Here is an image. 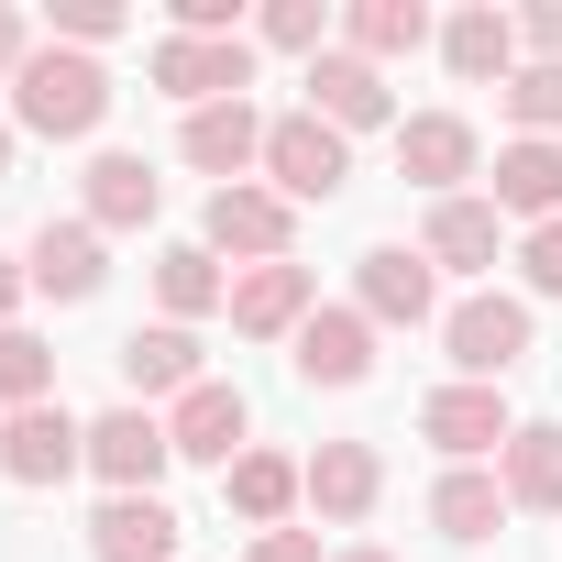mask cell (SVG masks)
I'll return each mask as SVG.
<instances>
[{
  "label": "cell",
  "instance_id": "ba28073f",
  "mask_svg": "<svg viewBox=\"0 0 562 562\" xmlns=\"http://www.w3.org/2000/svg\"><path fill=\"white\" fill-rule=\"evenodd\" d=\"M243 430H254V408H243V386H232V375H210V386H188V397L166 408V441H177V463H221V474H232V463L254 452Z\"/></svg>",
  "mask_w": 562,
  "mask_h": 562
},
{
  "label": "cell",
  "instance_id": "603a6c76",
  "mask_svg": "<svg viewBox=\"0 0 562 562\" xmlns=\"http://www.w3.org/2000/svg\"><path fill=\"white\" fill-rule=\"evenodd\" d=\"M507 507H562V419H518V441L496 452Z\"/></svg>",
  "mask_w": 562,
  "mask_h": 562
},
{
  "label": "cell",
  "instance_id": "d4e9b609",
  "mask_svg": "<svg viewBox=\"0 0 562 562\" xmlns=\"http://www.w3.org/2000/svg\"><path fill=\"white\" fill-rule=\"evenodd\" d=\"M419 254H430V265H463V276H485V265H496V199H430V232H419Z\"/></svg>",
  "mask_w": 562,
  "mask_h": 562
},
{
  "label": "cell",
  "instance_id": "4dcf8cb0",
  "mask_svg": "<svg viewBox=\"0 0 562 562\" xmlns=\"http://www.w3.org/2000/svg\"><path fill=\"white\" fill-rule=\"evenodd\" d=\"M265 45H276V56H331V12H321V0H276V12H265Z\"/></svg>",
  "mask_w": 562,
  "mask_h": 562
},
{
  "label": "cell",
  "instance_id": "44dd1931",
  "mask_svg": "<svg viewBox=\"0 0 562 562\" xmlns=\"http://www.w3.org/2000/svg\"><path fill=\"white\" fill-rule=\"evenodd\" d=\"M155 210H166V177L144 155H89V221L100 232H144Z\"/></svg>",
  "mask_w": 562,
  "mask_h": 562
},
{
  "label": "cell",
  "instance_id": "8fae6325",
  "mask_svg": "<svg viewBox=\"0 0 562 562\" xmlns=\"http://www.w3.org/2000/svg\"><path fill=\"white\" fill-rule=\"evenodd\" d=\"M89 463V430L45 397V408H12V419H0V474H12V485H67Z\"/></svg>",
  "mask_w": 562,
  "mask_h": 562
},
{
  "label": "cell",
  "instance_id": "8992f818",
  "mask_svg": "<svg viewBox=\"0 0 562 562\" xmlns=\"http://www.w3.org/2000/svg\"><path fill=\"white\" fill-rule=\"evenodd\" d=\"M419 441H430V452H452V463H485V452H507V441H518V419H507V397H496V386H463V375H452V386H430V397H419Z\"/></svg>",
  "mask_w": 562,
  "mask_h": 562
},
{
  "label": "cell",
  "instance_id": "836d02e7",
  "mask_svg": "<svg viewBox=\"0 0 562 562\" xmlns=\"http://www.w3.org/2000/svg\"><path fill=\"white\" fill-rule=\"evenodd\" d=\"M518 45H529V67H562V0H529V12H518Z\"/></svg>",
  "mask_w": 562,
  "mask_h": 562
},
{
  "label": "cell",
  "instance_id": "e0dca14e",
  "mask_svg": "<svg viewBox=\"0 0 562 562\" xmlns=\"http://www.w3.org/2000/svg\"><path fill=\"white\" fill-rule=\"evenodd\" d=\"M122 386H133V408H144V397H166V408H177L188 386H210V364H199V331H188V321H155V331H133V342H122Z\"/></svg>",
  "mask_w": 562,
  "mask_h": 562
},
{
  "label": "cell",
  "instance_id": "7c38bea8",
  "mask_svg": "<svg viewBox=\"0 0 562 562\" xmlns=\"http://www.w3.org/2000/svg\"><path fill=\"white\" fill-rule=\"evenodd\" d=\"M321 310V288H310V265L288 254V265H243L232 276V331L243 342H299V321Z\"/></svg>",
  "mask_w": 562,
  "mask_h": 562
},
{
  "label": "cell",
  "instance_id": "ffe728a7",
  "mask_svg": "<svg viewBox=\"0 0 562 562\" xmlns=\"http://www.w3.org/2000/svg\"><path fill=\"white\" fill-rule=\"evenodd\" d=\"M177 507L166 496H111L100 518H89V562H177Z\"/></svg>",
  "mask_w": 562,
  "mask_h": 562
},
{
  "label": "cell",
  "instance_id": "7a4b0ae2",
  "mask_svg": "<svg viewBox=\"0 0 562 562\" xmlns=\"http://www.w3.org/2000/svg\"><path fill=\"white\" fill-rule=\"evenodd\" d=\"M441 353H452V375H463V386L518 375V364H529V299H507V288L452 299V310H441Z\"/></svg>",
  "mask_w": 562,
  "mask_h": 562
},
{
  "label": "cell",
  "instance_id": "5bb4252c",
  "mask_svg": "<svg viewBox=\"0 0 562 562\" xmlns=\"http://www.w3.org/2000/svg\"><path fill=\"white\" fill-rule=\"evenodd\" d=\"M265 111L254 100H210V111H188V133H177V155L199 166V177H221V188H243V166H265Z\"/></svg>",
  "mask_w": 562,
  "mask_h": 562
},
{
  "label": "cell",
  "instance_id": "30bf717a",
  "mask_svg": "<svg viewBox=\"0 0 562 562\" xmlns=\"http://www.w3.org/2000/svg\"><path fill=\"white\" fill-rule=\"evenodd\" d=\"M23 276H34V299H56V310L100 299V276H111V254H100V221H89V210H78V221H45V232L23 243Z\"/></svg>",
  "mask_w": 562,
  "mask_h": 562
},
{
  "label": "cell",
  "instance_id": "f35d334b",
  "mask_svg": "<svg viewBox=\"0 0 562 562\" xmlns=\"http://www.w3.org/2000/svg\"><path fill=\"white\" fill-rule=\"evenodd\" d=\"M0 177H12V111H0Z\"/></svg>",
  "mask_w": 562,
  "mask_h": 562
},
{
  "label": "cell",
  "instance_id": "277c9868",
  "mask_svg": "<svg viewBox=\"0 0 562 562\" xmlns=\"http://www.w3.org/2000/svg\"><path fill=\"white\" fill-rule=\"evenodd\" d=\"M353 310H364L375 331H419V321H441V265H430L419 243H375V254L353 265Z\"/></svg>",
  "mask_w": 562,
  "mask_h": 562
},
{
  "label": "cell",
  "instance_id": "484cf974",
  "mask_svg": "<svg viewBox=\"0 0 562 562\" xmlns=\"http://www.w3.org/2000/svg\"><path fill=\"white\" fill-rule=\"evenodd\" d=\"M496 518H507V485H496L485 463H452V474L430 485V529H441V540H496Z\"/></svg>",
  "mask_w": 562,
  "mask_h": 562
},
{
  "label": "cell",
  "instance_id": "ac0fdd59",
  "mask_svg": "<svg viewBox=\"0 0 562 562\" xmlns=\"http://www.w3.org/2000/svg\"><path fill=\"white\" fill-rule=\"evenodd\" d=\"M441 67H452L463 89H485V78L507 89V78H518V12H496V0L452 12V23H441Z\"/></svg>",
  "mask_w": 562,
  "mask_h": 562
},
{
  "label": "cell",
  "instance_id": "2e32d148",
  "mask_svg": "<svg viewBox=\"0 0 562 562\" xmlns=\"http://www.w3.org/2000/svg\"><path fill=\"white\" fill-rule=\"evenodd\" d=\"M288 364H299V386H364L375 375V321L364 310H310Z\"/></svg>",
  "mask_w": 562,
  "mask_h": 562
},
{
  "label": "cell",
  "instance_id": "4fadbf2b",
  "mask_svg": "<svg viewBox=\"0 0 562 562\" xmlns=\"http://www.w3.org/2000/svg\"><path fill=\"white\" fill-rule=\"evenodd\" d=\"M155 89H166V100H188V111H210V100H243V89H254V45H243V34H232V45L166 34V45H155Z\"/></svg>",
  "mask_w": 562,
  "mask_h": 562
},
{
  "label": "cell",
  "instance_id": "52a82bcc",
  "mask_svg": "<svg viewBox=\"0 0 562 562\" xmlns=\"http://www.w3.org/2000/svg\"><path fill=\"white\" fill-rule=\"evenodd\" d=\"M485 166V144H474V122L463 111H408L397 122V177L408 188H430V199H463V177Z\"/></svg>",
  "mask_w": 562,
  "mask_h": 562
},
{
  "label": "cell",
  "instance_id": "d590c367",
  "mask_svg": "<svg viewBox=\"0 0 562 562\" xmlns=\"http://www.w3.org/2000/svg\"><path fill=\"white\" fill-rule=\"evenodd\" d=\"M23 56H34V23L12 12V0H0V89H12V78H23Z\"/></svg>",
  "mask_w": 562,
  "mask_h": 562
},
{
  "label": "cell",
  "instance_id": "9a60e30c",
  "mask_svg": "<svg viewBox=\"0 0 562 562\" xmlns=\"http://www.w3.org/2000/svg\"><path fill=\"white\" fill-rule=\"evenodd\" d=\"M310 111H321L331 133H375V122H397V100H386V67H364L353 45L310 56Z\"/></svg>",
  "mask_w": 562,
  "mask_h": 562
},
{
  "label": "cell",
  "instance_id": "9c48e42d",
  "mask_svg": "<svg viewBox=\"0 0 562 562\" xmlns=\"http://www.w3.org/2000/svg\"><path fill=\"white\" fill-rule=\"evenodd\" d=\"M166 463H177V441H166L155 408H111V419H89V474H100L111 496H155Z\"/></svg>",
  "mask_w": 562,
  "mask_h": 562
},
{
  "label": "cell",
  "instance_id": "4316f807",
  "mask_svg": "<svg viewBox=\"0 0 562 562\" xmlns=\"http://www.w3.org/2000/svg\"><path fill=\"white\" fill-rule=\"evenodd\" d=\"M221 496H232L254 529H276V518H288V507L310 496V463H288V452H243V463L221 474Z\"/></svg>",
  "mask_w": 562,
  "mask_h": 562
},
{
  "label": "cell",
  "instance_id": "d6a6232c",
  "mask_svg": "<svg viewBox=\"0 0 562 562\" xmlns=\"http://www.w3.org/2000/svg\"><path fill=\"white\" fill-rule=\"evenodd\" d=\"M518 276H529V299H562V221H540L518 243Z\"/></svg>",
  "mask_w": 562,
  "mask_h": 562
},
{
  "label": "cell",
  "instance_id": "cb8c5ba5",
  "mask_svg": "<svg viewBox=\"0 0 562 562\" xmlns=\"http://www.w3.org/2000/svg\"><path fill=\"white\" fill-rule=\"evenodd\" d=\"M155 299H166V321H210V310H232V276H221L210 243H166L155 254Z\"/></svg>",
  "mask_w": 562,
  "mask_h": 562
},
{
  "label": "cell",
  "instance_id": "3957f363",
  "mask_svg": "<svg viewBox=\"0 0 562 562\" xmlns=\"http://www.w3.org/2000/svg\"><path fill=\"white\" fill-rule=\"evenodd\" d=\"M265 177H276V199H288V210L342 199V177H353V133H331L321 111H276V133H265Z\"/></svg>",
  "mask_w": 562,
  "mask_h": 562
},
{
  "label": "cell",
  "instance_id": "6da1fadb",
  "mask_svg": "<svg viewBox=\"0 0 562 562\" xmlns=\"http://www.w3.org/2000/svg\"><path fill=\"white\" fill-rule=\"evenodd\" d=\"M12 122L45 133V144H89L111 122V67L78 56V45H34L23 78H12Z\"/></svg>",
  "mask_w": 562,
  "mask_h": 562
},
{
  "label": "cell",
  "instance_id": "74e56055",
  "mask_svg": "<svg viewBox=\"0 0 562 562\" xmlns=\"http://www.w3.org/2000/svg\"><path fill=\"white\" fill-rule=\"evenodd\" d=\"M331 562H397V551H375V540H353V551H331Z\"/></svg>",
  "mask_w": 562,
  "mask_h": 562
},
{
  "label": "cell",
  "instance_id": "8d00e7d4",
  "mask_svg": "<svg viewBox=\"0 0 562 562\" xmlns=\"http://www.w3.org/2000/svg\"><path fill=\"white\" fill-rule=\"evenodd\" d=\"M34 299V276H23V254H0V331H12V310Z\"/></svg>",
  "mask_w": 562,
  "mask_h": 562
},
{
  "label": "cell",
  "instance_id": "5b68a950",
  "mask_svg": "<svg viewBox=\"0 0 562 562\" xmlns=\"http://www.w3.org/2000/svg\"><path fill=\"white\" fill-rule=\"evenodd\" d=\"M199 243L210 254H243V265H288V243H299V210L276 199V188H210V221H199Z\"/></svg>",
  "mask_w": 562,
  "mask_h": 562
},
{
  "label": "cell",
  "instance_id": "f1b7e54d",
  "mask_svg": "<svg viewBox=\"0 0 562 562\" xmlns=\"http://www.w3.org/2000/svg\"><path fill=\"white\" fill-rule=\"evenodd\" d=\"M56 397V353L12 321V331H0V419H12V408H45Z\"/></svg>",
  "mask_w": 562,
  "mask_h": 562
},
{
  "label": "cell",
  "instance_id": "7402d4cb",
  "mask_svg": "<svg viewBox=\"0 0 562 562\" xmlns=\"http://www.w3.org/2000/svg\"><path fill=\"white\" fill-rule=\"evenodd\" d=\"M496 221H562V144H507L496 155Z\"/></svg>",
  "mask_w": 562,
  "mask_h": 562
},
{
  "label": "cell",
  "instance_id": "e575fe53",
  "mask_svg": "<svg viewBox=\"0 0 562 562\" xmlns=\"http://www.w3.org/2000/svg\"><path fill=\"white\" fill-rule=\"evenodd\" d=\"M243 562H321V540H310V529H254Z\"/></svg>",
  "mask_w": 562,
  "mask_h": 562
},
{
  "label": "cell",
  "instance_id": "f546056e",
  "mask_svg": "<svg viewBox=\"0 0 562 562\" xmlns=\"http://www.w3.org/2000/svg\"><path fill=\"white\" fill-rule=\"evenodd\" d=\"M496 100H507L518 144H551V133H562V67H518V78H507Z\"/></svg>",
  "mask_w": 562,
  "mask_h": 562
},
{
  "label": "cell",
  "instance_id": "d6986e66",
  "mask_svg": "<svg viewBox=\"0 0 562 562\" xmlns=\"http://www.w3.org/2000/svg\"><path fill=\"white\" fill-rule=\"evenodd\" d=\"M375 496H386V463H375V441H321V452H310V507H321L331 529L375 518Z\"/></svg>",
  "mask_w": 562,
  "mask_h": 562
},
{
  "label": "cell",
  "instance_id": "1f68e13d",
  "mask_svg": "<svg viewBox=\"0 0 562 562\" xmlns=\"http://www.w3.org/2000/svg\"><path fill=\"white\" fill-rule=\"evenodd\" d=\"M122 34V12H111V0H56V45H78V56H100Z\"/></svg>",
  "mask_w": 562,
  "mask_h": 562
},
{
  "label": "cell",
  "instance_id": "83f0119b",
  "mask_svg": "<svg viewBox=\"0 0 562 562\" xmlns=\"http://www.w3.org/2000/svg\"><path fill=\"white\" fill-rule=\"evenodd\" d=\"M342 45H353L364 67L419 56V45H430V12H419V0H353V12H342Z\"/></svg>",
  "mask_w": 562,
  "mask_h": 562
}]
</instances>
